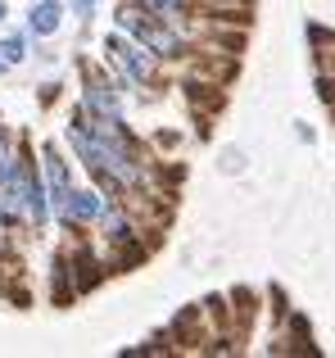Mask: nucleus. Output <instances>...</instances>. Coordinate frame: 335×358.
Returning <instances> with one entry per match:
<instances>
[{"label": "nucleus", "mask_w": 335, "mask_h": 358, "mask_svg": "<svg viewBox=\"0 0 335 358\" xmlns=\"http://www.w3.org/2000/svg\"><path fill=\"white\" fill-rule=\"evenodd\" d=\"M100 195L96 191H77V195H68V209H64V222H73V218H100Z\"/></svg>", "instance_id": "20e7f679"}, {"label": "nucleus", "mask_w": 335, "mask_h": 358, "mask_svg": "<svg viewBox=\"0 0 335 358\" xmlns=\"http://www.w3.org/2000/svg\"><path fill=\"white\" fill-rule=\"evenodd\" d=\"M91 5L96 0H73V14H91Z\"/></svg>", "instance_id": "0eeeda50"}, {"label": "nucleus", "mask_w": 335, "mask_h": 358, "mask_svg": "<svg viewBox=\"0 0 335 358\" xmlns=\"http://www.w3.org/2000/svg\"><path fill=\"white\" fill-rule=\"evenodd\" d=\"M141 5H145V9H163V14H172L181 0H141Z\"/></svg>", "instance_id": "423d86ee"}, {"label": "nucleus", "mask_w": 335, "mask_h": 358, "mask_svg": "<svg viewBox=\"0 0 335 358\" xmlns=\"http://www.w3.org/2000/svg\"><path fill=\"white\" fill-rule=\"evenodd\" d=\"M59 14H64L59 0H41V5H32V18H27V27H32L36 36H50L54 27H59Z\"/></svg>", "instance_id": "7ed1b4c3"}, {"label": "nucleus", "mask_w": 335, "mask_h": 358, "mask_svg": "<svg viewBox=\"0 0 335 358\" xmlns=\"http://www.w3.org/2000/svg\"><path fill=\"white\" fill-rule=\"evenodd\" d=\"M0 18H5V5H0Z\"/></svg>", "instance_id": "6e6552de"}, {"label": "nucleus", "mask_w": 335, "mask_h": 358, "mask_svg": "<svg viewBox=\"0 0 335 358\" xmlns=\"http://www.w3.org/2000/svg\"><path fill=\"white\" fill-rule=\"evenodd\" d=\"M109 50H118V59H123L127 73H132V82H145V78H150V50H145V45H123L114 36V41H109Z\"/></svg>", "instance_id": "f03ea898"}, {"label": "nucleus", "mask_w": 335, "mask_h": 358, "mask_svg": "<svg viewBox=\"0 0 335 358\" xmlns=\"http://www.w3.org/2000/svg\"><path fill=\"white\" fill-rule=\"evenodd\" d=\"M23 59V36H5V64Z\"/></svg>", "instance_id": "39448f33"}, {"label": "nucleus", "mask_w": 335, "mask_h": 358, "mask_svg": "<svg viewBox=\"0 0 335 358\" xmlns=\"http://www.w3.org/2000/svg\"><path fill=\"white\" fill-rule=\"evenodd\" d=\"M0 69H5V59H0Z\"/></svg>", "instance_id": "1a4fd4ad"}, {"label": "nucleus", "mask_w": 335, "mask_h": 358, "mask_svg": "<svg viewBox=\"0 0 335 358\" xmlns=\"http://www.w3.org/2000/svg\"><path fill=\"white\" fill-rule=\"evenodd\" d=\"M45 177H50V204H54V213L64 218V209H68V173H64V164H59V155L54 150H45Z\"/></svg>", "instance_id": "f257e3e1"}]
</instances>
